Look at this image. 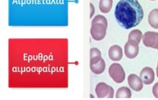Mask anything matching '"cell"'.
Masks as SVG:
<instances>
[{
  "label": "cell",
  "mask_w": 158,
  "mask_h": 100,
  "mask_svg": "<svg viewBox=\"0 0 158 100\" xmlns=\"http://www.w3.org/2000/svg\"><path fill=\"white\" fill-rule=\"evenodd\" d=\"M124 53L127 58L130 59L135 58L139 53V46L130 44L128 42L124 45Z\"/></svg>",
  "instance_id": "cell-10"
},
{
  "label": "cell",
  "mask_w": 158,
  "mask_h": 100,
  "mask_svg": "<svg viewBox=\"0 0 158 100\" xmlns=\"http://www.w3.org/2000/svg\"><path fill=\"white\" fill-rule=\"evenodd\" d=\"M114 15L122 27L130 29L141 23L144 14L138 0H120L116 6Z\"/></svg>",
  "instance_id": "cell-1"
},
{
  "label": "cell",
  "mask_w": 158,
  "mask_h": 100,
  "mask_svg": "<svg viewBox=\"0 0 158 100\" xmlns=\"http://www.w3.org/2000/svg\"><path fill=\"white\" fill-rule=\"evenodd\" d=\"M139 77L143 83L146 85L152 84L155 79V74L153 70L150 67H145L140 72Z\"/></svg>",
  "instance_id": "cell-7"
},
{
  "label": "cell",
  "mask_w": 158,
  "mask_h": 100,
  "mask_svg": "<svg viewBox=\"0 0 158 100\" xmlns=\"http://www.w3.org/2000/svg\"><path fill=\"white\" fill-rule=\"evenodd\" d=\"M108 73L112 79L118 84L122 83L125 80L126 74L124 70L120 64H112L109 67Z\"/></svg>",
  "instance_id": "cell-3"
},
{
  "label": "cell",
  "mask_w": 158,
  "mask_h": 100,
  "mask_svg": "<svg viewBox=\"0 0 158 100\" xmlns=\"http://www.w3.org/2000/svg\"><path fill=\"white\" fill-rule=\"evenodd\" d=\"M108 21L103 15H98L92 21L90 34L95 41H101L106 34Z\"/></svg>",
  "instance_id": "cell-2"
},
{
  "label": "cell",
  "mask_w": 158,
  "mask_h": 100,
  "mask_svg": "<svg viewBox=\"0 0 158 100\" xmlns=\"http://www.w3.org/2000/svg\"><path fill=\"white\" fill-rule=\"evenodd\" d=\"M109 58L112 61H120L123 56V51L119 45H113L108 50Z\"/></svg>",
  "instance_id": "cell-9"
},
{
  "label": "cell",
  "mask_w": 158,
  "mask_h": 100,
  "mask_svg": "<svg viewBox=\"0 0 158 100\" xmlns=\"http://www.w3.org/2000/svg\"><path fill=\"white\" fill-rule=\"evenodd\" d=\"M143 45L147 46L158 50V33L148 31L142 36Z\"/></svg>",
  "instance_id": "cell-5"
},
{
  "label": "cell",
  "mask_w": 158,
  "mask_h": 100,
  "mask_svg": "<svg viewBox=\"0 0 158 100\" xmlns=\"http://www.w3.org/2000/svg\"><path fill=\"white\" fill-rule=\"evenodd\" d=\"M90 66L91 71L94 74H100L105 70L106 64H105L104 59L101 56H98V57L90 58Z\"/></svg>",
  "instance_id": "cell-6"
},
{
  "label": "cell",
  "mask_w": 158,
  "mask_h": 100,
  "mask_svg": "<svg viewBox=\"0 0 158 100\" xmlns=\"http://www.w3.org/2000/svg\"><path fill=\"white\" fill-rule=\"evenodd\" d=\"M150 1H156V0H150Z\"/></svg>",
  "instance_id": "cell-19"
},
{
  "label": "cell",
  "mask_w": 158,
  "mask_h": 100,
  "mask_svg": "<svg viewBox=\"0 0 158 100\" xmlns=\"http://www.w3.org/2000/svg\"><path fill=\"white\" fill-rule=\"evenodd\" d=\"M152 92L153 96L156 98H158V82L153 86L152 88Z\"/></svg>",
  "instance_id": "cell-16"
},
{
  "label": "cell",
  "mask_w": 158,
  "mask_h": 100,
  "mask_svg": "<svg viewBox=\"0 0 158 100\" xmlns=\"http://www.w3.org/2000/svg\"><path fill=\"white\" fill-rule=\"evenodd\" d=\"M101 56V52L97 48H93L90 49V58Z\"/></svg>",
  "instance_id": "cell-15"
},
{
  "label": "cell",
  "mask_w": 158,
  "mask_h": 100,
  "mask_svg": "<svg viewBox=\"0 0 158 100\" xmlns=\"http://www.w3.org/2000/svg\"><path fill=\"white\" fill-rule=\"evenodd\" d=\"M113 5V0H100L99 10L103 14H108L110 11Z\"/></svg>",
  "instance_id": "cell-13"
},
{
  "label": "cell",
  "mask_w": 158,
  "mask_h": 100,
  "mask_svg": "<svg viewBox=\"0 0 158 100\" xmlns=\"http://www.w3.org/2000/svg\"><path fill=\"white\" fill-rule=\"evenodd\" d=\"M148 23L152 27L158 29V9H154L148 15Z\"/></svg>",
  "instance_id": "cell-12"
},
{
  "label": "cell",
  "mask_w": 158,
  "mask_h": 100,
  "mask_svg": "<svg viewBox=\"0 0 158 100\" xmlns=\"http://www.w3.org/2000/svg\"><path fill=\"white\" fill-rule=\"evenodd\" d=\"M142 33L141 31H139L138 29H134L131 31L129 35H128V42L130 44L138 46L140 41H141V39L142 38Z\"/></svg>",
  "instance_id": "cell-11"
},
{
  "label": "cell",
  "mask_w": 158,
  "mask_h": 100,
  "mask_svg": "<svg viewBox=\"0 0 158 100\" xmlns=\"http://www.w3.org/2000/svg\"><path fill=\"white\" fill-rule=\"evenodd\" d=\"M95 92L98 98H112L114 96V89L104 82L98 83L96 86Z\"/></svg>",
  "instance_id": "cell-4"
},
{
  "label": "cell",
  "mask_w": 158,
  "mask_h": 100,
  "mask_svg": "<svg viewBox=\"0 0 158 100\" xmlns=\"http://www.w3.org/2000/svg\"><path fill=\"white\" fill-rule=\"evenodd\" d=\"M90 18H92L93 17L94 12H95V8L93 6V3H90Z\"/></svg>",
  "instance_id": "cell-17"
},
{
  "label": "cell",
  "mask_w": 158,
  "mask_h": 100,
  "mask_svg": "<svg viewBox=\"0 0 158 100\" xmlns=\"http://www.w3.org/2000/svg\"><path fill=\"white\" fill-rule=\"evenodd\" d=\"M156 73H157V76L158 78V62H157V69H156Z\"/></svg>",
  "instance_id": "cell-18"
},
{
  "label": "cell",
  "mask_w": 158,
  "mask_h": 100,
  "mask_svg": "<svg viewBox=\"0 0 158 100\" xmlns=\"http://www.w3.org/2000/svg\"><path fill=\"white\" fill-rule=\"evenodd\" d=\"M128 82L130 88L135 92H139L143 89V82L140 77L131 74L128 78Z\"/></svg>",
  "instance_id": "cell-8"
},
{
  "label": "cell",
  "mask_w": 158,
  "mask_h": 100,
  "mask_svg": "<svg viewBox=\"0 0 158 100\" xmlns=\"http://www.w3.org/2000/svg\"><path fill=\"white\" fill-rule=\"evenodd\" d=\"M131 92L130 90L127 87H122L117 90L116 94V98H130Z\"/></svg>",
  "instance_id": "cell-14"
}]
</instances>
